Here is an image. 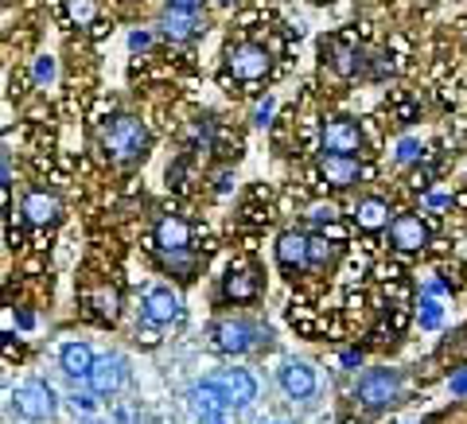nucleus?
Wrapping results in <instances>:
<instances>
[{
	"label": "nucleus",
	"instance_id": "nucleus-21",
	"mask_svg": "<svg viewBox=\"0 0 467 424\" xmlns=\"http://www.w3.org/2000/svg\"><path fill=\"white\" fill-rule=\"evenodd\" d=\"M90 386H94V393H101V398L117 393L125 386V362L121 358H101L94 367V374H90Z\"/></svg>",
	"mask_w": 467,
	"mask_h": 424
},
{
	"label": "nucleus",
	"instance_id": "nucleus-22",
	"mask_svg": "<svg viewBox=\"0 0 467 424\" xmlns=\"http://www.w3.org/2000/svg\"><path fill=\"white\" fill-rule=\"evenodd\" d=\"M160 269L171 273V276H180V281H192L195 269H199V261L192 250H160Z\"/></svg>",
	"mask_w": 467,
	"mask_h": 424
},
{
	"label": "nucleus",
	"instance_id": "nucleus-13",
	"mask_svg": "<svg viewBox=\"0 0 467 424\" xmlns=\"http://www.w3.org/2000/svg\"><path fill=\"white\" fill-rule=\"evenodd\" d=\"M156 250H192V222L180 214H164L156 222Z\"/></svg>",
	"mask_w": 467,
	"mask_h": 424
},
{
	"label": "nucleus",
	"instance_id": "nucleus-5",
	"mask_svg": "<svg viewBox=\"0 0 467 424\" xmlns=\"http://www.w3.org/2000/svg\"><path fill=\"white\" fill-rule=\"evenodd\" d=\"M319 144H324V156H358L362 129L350 117H327L324 129H319Z\"/></svg>",
	"mask_w": 467,
	"mask_h": 424
},
{
	"label": "nucleus",
	"instance_id": "nucleus-7",
	"mask_svg": "<svg viewBox=\"0 0 467 424\" xmlns=\"http://www.w3.org/2000/svg\"><path fill=\"white\" fill-rule=\"evenodd\" d=\"M276 261H281V269L288 276H300L312 269V238L300 230H285L281 238H276Z\"/></svg>",
	"mask_w": 467,
	"mask_h": 424
},
{
	"label": "nucleus",
	"instance_id": "nucleus-26",
	"mask_svg": "<svg viewBox=\"0 0 467 424\" xmlns=\"http://www.w3.org/2000/svg\"><path fill=\"white\" fill-rule=\"evenodd\" d=\"M417 319H420V327H425V331H436V327L444 324L441 304H436V300H420V304H417Z\"/></svg>",
	"mask_w": 467,
	"mask_h": 424
},
{
	"label": "nucleus",
	"instance_id": "nucleus-33",
	"mask_svg": "<svg viewBox=\"0 0 467 424\" xmlns=\"http://www.w3.org/2000/svg\"><path fill=\"white\" fill-rule=\"evenodd\" d=\"M75 408H94V398L90 393H75Z\"/></svg>",
	"mask_w": 467,
	"mask_h": 424
},
{
	"label": "nucleus",
	"instance_id": "nucleus-16",
	"mask_svg": "<svg viewBox=\"0 0 467 424\" xmlns=\"http://www.w3.org/2000/svg\"><path fill=\"white\" fill-rule=\"evenodd\" d=\"M257 292H261V281H257L254 269H230L226 273V281H223V296L226 300L250 304V300H257Z\"/></svg>",
	"mask_w": 467,
	"mask_h": 424
},
{
	"label": "nucleus",
	"instance_id": "nucleus-14",
	"mask_svg": "<svg viewBox=\"0 0 467 424\" xmlns=\"http://www.w3.org/2000/svg\"><path fill=\"white\" fill-rule=\"evenodd\" d=\"M389 202L382 195H367V199H358V207H355V226L358 230H367V233H378V230H389Z\"/></svg>",
	"mask_w": 467,
	"mask_h": 424
},
{
	"label": "nucleus",
	"instance_id": "nucleus-19",
	"mask_svg": "<svg viewBox=\"0 0 467 424\" xmlns=\"http://www.w3.org/2000/svg\"><path fill=\"white\" fill-rule=\"evenodd\" d=\"M324 58L335 75H343V78H355L362 70V63H367L358 47H343V43H324Z\"/></svg>",
	"mask_w": 467,
	"mask_h": 424
},
{
	"label": "nucleus",
	"instance_id": "nucleus-18",
	"mask_svg": "<svg viewBox=\"0 0 467 424\" xmlns=\"http://www.w3.org/2000/svg\"><path fill=\"white\" fill-rule=\"evenodd\" d=\"M218 386H223V393H226V401L230 405H238V408H245L254 398H257V382L245 370H230V374H223V377H214Z\"/></svg>",
	"mask_w": 467,
	"mask_h": 424
},
{
	"label": "nucleus",
	"instance_id": "nucleus-17",
	"mask_svg": "<svg viewBox=\"0 0 467 424\" xmlns=\"http://www.w3.org/2000/svg\"><path fill=\"white\" fill-rule=\"evenodd\" d=\"M58 367H63V374H70V377H90L98 358L86 343H67L63 350H58Z\"/></svg>",
	"mask_w": 467,
	"mask_h": 424
},
{
	"label": "nucleus",
	"instance_id": "nucleus-31",
	"mask_svg": "<svg viewBox=\"0 0 467 424\" xmlns=\"http://www.w3.org/2000/svg\"><path fill=\"white\" fill-rule=\"evenodd\" d=\"M312 218H316V222H331L335 207H331V202H327V207H312Z\"/></svg>",
	"mask_w": 467,
	"mask_h": 424
},
{
	"label": "nucleus",
	"instance_id": "nucleus-8",
	"mask_svg": "<svg viewBox=\"0 0 467 424\" xmlns=\"http://www.w3.org/2000/svg\"><path fill=\"white\" fill-rule=\"evenodd\" d=\"M140 312L149 324L156 327H168L175 324V319H183V300H180V292H171V288H149L144 292V304H140Z\"/></svg>",
	"mask_w": 467,
	"mask_h": 424
},
{
	"label": "nucleus",
	"instance_id": "nucleus-12",
	"mask_svg": "<svg viewBox=\"0 0 467 424\" xmlns=\"http://www.w3.org/2000/svg\"><path fill=\"white\" fill-rule=\"evenodd\" d=\"M20 214H24L27 226H55L58 214H63V202H58L55 191H43V187H39V191H27L24 195Z\"/></svg>",
	"mask_w": 467,
	"mask_h": 424
},
{
	"label": "nucleus",
	"instance_id": "nucleus-36",
	"mask_svg": "<svg viewBox=\"0 0 467 424\" xmlns=\"http://www.w3.org/2000/svg\"><path fill=\"white\" fill-rule=\"evenodd\" d=\"M214 5H218V8H230V5H234V0H214Z\"/></svg>",
	"mask_w": 467,
	"mask_h": 424
},
{
	"label": "nucleus",
	"instance_id": "nucleus-30",
	"mask_svg": "<svg viewBox=\"0 0 467 424\" xmlns=\"http://www.w3.org/2000/svg\"><path fill=\"white\" fill-rule=\"evenodd\" d=\"M269 121H273V98H265V101H261V106L254 109V125H257V129H265Z\"/></svg>",
	"mask_w": 467,
	"mask_h": 424
},
{
	"label": "nucleus",
	"instance_id": "nucleus-1",
	"mask_svg": "<svg viewBox=\"0 0 467 424\" xmlns=\"http://www.w3.org/2000/svg\"><path fill=\"white\" fill-rule=\"evenodd\" d=\"M149 129H144L140 117L133 113H121L113 117V121H106V129H101V152H106L113 164H137V160H144V152H149Z\"/></svg>",
	"mask_w": 467,
	"mask_h": 424
},
{
	"label": "nucleus",
	"instance_id": "nucleus-27",
	"mask_svg": "<svg viewBox=\"0 0 467 424\" xmlns=\"http://www.w3.org/2000/svg\"><path fill=\"white\" fill-rule=\"evenodd\" d=\"M420 140H413V137H405L401 144H398V164H413V160H420Z\"/></svg>",
	"mask_w": 467,
	"mask_h": 424
},
{
	"label": "nucleus",
	"instance_id": "nucleus-37",
	"mask_svg": "<svg viewBox=\"0 0 467 424\" xmlns=\"http://www.w3.org/2000/svg\"><path fill=\"white\" fill-rule=\"evenodd\" d=\"M211 424H223V420H211Z\"/></svg>",
	"mask_w": 467,
	"mask_h": 424
},
{
	"label": "nucleus",
	"instance_id": "nucleus-34",
	"mask_svg": "<svg viewBox=\"0 0 467 424\" xmlns=\"http://www.w3.org/2000/svg\"><path fill=\"white\" fill-rule=\"evenodd\" d=\"M451 393H467V374H456V377H451Z\"/></svg>",
	"mask_w": 467,
	"mask_h": 424
},
{
	"label": "nucleus",
	"instance_id": "nucleus-32",
	"mask_svg": "<svg viewBox=\"0 0 467 424\" xmlns=\"http://www.w3.org/2000/svg\"><path fill=\"white\" fill-rule=\"evenodd\" d=\"M429 207L432 211H444V207H451V199L448 195H429Z\"/></svg>",
	"mask_w": 467,
	"mask_h": 424
},
{
	"label": "nucleus",
	"instance_id": "nucleus-20",
	"mask_svg": "<svg viewBox=\"0 0 467 424\" xmlns=\"http://www.w3.org/2000/svg\"><path fill=\"white\" fill-rule=\"evenodd\" d=\"M192 405H195V413H202V417H211V420H218L230 408V401H226V393H223V386L218 382H202V386H195L192 389Z\"/></svg>",
	"mask_w": 467,
	"mask_h": 424
},
{
	"label": "nucleus",
	"instance_id": "nucleus-24",
	"mask_svg": "<svg viewBox=\"0 0 467 424\" xmlns=\"http://www.w3.org/2000/svg\"><path fill=\"white\" fill-rule=\"evenodd\" d=\"M339 261V242H331L327 233H316L312 238V269H331Z\"/></svg>",
	"mask_w": 467,
	"mask_h": 424
},
{
	"label": "nucleus",
	"instance_id": "nucleus-2",
	"mask_svg": "<svg viewBox=\"0 0 467 424\" xmlns=\"http://www.w3.org/2000/svg\"><path fill=\"white\" fill-rule=\"evenodd\" d=\"M269 67H273V55H269L265 43L245 39V43H234V47L226 51V78L257 82V78L269 75Z\"/></svg>",
	"mask_w": 467,
	"mask_h": 424
},
{
	"label": "nucleus",
	"instance_id": "nucleus-23",
	"mask_svg": "<svg viewBox=\"0 0 467 424\" xmlns=\"http://www.w3.org/2000/svg\"><path fill=\"white\" fill-rule=\"evenodd\" d=\"M90 308L98 312V319H109V324H113V319L121 315V292H117L113 284L98 288V292H94V300H90Z\"/></svg>",
	"mask_w": 467,
	"mask_h": 424
},
{
	"label": "nucleus",
	"instance_id": "nucleus-28",
	"mask_svg": "<svg viewBox=\"0 0 467 424\" xmlns=\"http://www.w3.org/2000/svg\"><path fill=\"white\" fill-rule=\"evenodd\" d=\"M36 82H39V86L55 82V58H51V55H39V58H36Z\"/></svg>",
	"mask_w": 467,
	"mask_h": 424
},
{
	"label": "nucleus",
	"instance_id": "nucleus-6",
	"mask_svg": "<svg viewBox=\"0 0 467 424\" xmlns=\"http://www.w3.org/2000/svg\"><path fill=\"white\" fill-rule=\"evenodd\" d=\"M12 405L24 420H51L55 417V389L47 382H24L12 393Z\"/></svg>",
	"mask_w": 467,
	"mask_h": 424
},
{
	"label": "nucleus",
	"instance_id": "nucleus-29",
	"mask_svg": "<svg viewBox=\"0 0 467 424\" xmlns=\"http://www.w3.org/2000/svg\"><path fill=\"white\" fill-rule=\"evenodd\" d=\"M152 47V32H144V27H137V32L133 36H129V51H149Z\"/></svg>",
	"mask_w": 467,
	"mask_h": 424
},
{
	"label": "nucleus",
	"instance_id": "nucleus-35",
	"mask_svg": "<svg viewBox=\"0 0 467 424\" xmlns=\"http://www.w3.org/2000/svg\"><path fill=\"white\" fill-rule=\"evenodd\" d=\"M171 5H183V8H202L207 0H171Z\"/></svg>",
	"mask_w": 467,
	"mask_h": 424
},
{
	"label": "nucleus",
	"instance_id": "nucleus-3",
	"mask_svg": "<svg viewBox=\"0 0 467 424\" xmlns=\"http://www.w3.org/2000/svg\"><path fill=\"white\" fill-rule=\"evenodd\" d=\"M355 398H358L362 408H370V413L398 405V398H401V374L398 370H370V374H362Z\"/></svg>",
	"mask_w": 467,
	"mask_h": 424
},
{
	"label": "nucleus",
	"instance_id": "nucleus-25",
	"mask_svg": "<svg viewBox=\"0 0 467 424\" xmlns=\"http://www.w3.org/2000/svg\"><path fill=\"white\" fill-rule=\"evenodd\" d=\"M67 16L75 20L78 27H90L98 20V5L94 0H67Z\"/></svg>",
	"mask_w": 467,
	"mask_h": 424
},
{
	"label": "nucleus",
	"instance_id": "nucleus-11",
	"mask_svg": "<svg viewBox=\"0 0 467 424\" xmlns=\"http://www.w3.org/2000/svg\"><path fill=\"white\" fill-rule=\"evenodd\" d=\"M319 180L335 191H347V187H355L362 180V164L358 156H324L319 160Z\"/></svg>",
	"mask_w": 467,
	"mask_h": 424
},
{
	"label": "nucleus",
	"instance_id": "nucleus-15",
	"mask_svg": "<svg viewBox=\"0 0 467 424\" xmlns=\"http://www.w3.org/2000/svg\"><path fill=\"white\" fill-rule=\"evenodd\" d=\"M281 389L292 401H308L316 393V370L304 367V362H288V367L281 370Z\"/></svg>",
	"mask_w": 467,
	"mask_h": 424
},
{
	"label": "nucleus",
	"instance_id": "nucleus-4",
	"mask_svg": "<svg viewBox=\"0 0 467 424\" xmlns=\"http://www.w3.org/2000/svg\"><path fill=\"white\" fill-rule=\"evenodd\" d=\"M211 335H214V346L223 350V355H245V350H254L261 339H265V331H261L254 319H218Z\"/></svg>",
	"mask_w": 467,
	"mask_h": 424
},
{
	"label": "nucleus",
	"instance_id": "nucleus-10",
	"mask_svg": "<svg viewBox=\"0 0 467 424\" xmlns=\"http://www.w3.org/2000/svg\"><path fill=\"white\" fill-rule=\"evenodd\" d=\"M389 245L398 253H420L429 245V226L417 214H398L389 222Z\"/></svg>",
	"mask_w": 467,
	"mask_h": 424
},
{
	"label": "nucleus",
	"instance_id": "nucleus-9",
	"mask_svg": "<svg viewBox=\"0 0 467 424\" xmlns=\"http://www.w3.org/2000/svg\"><path fill=\"white\" fill-rule=\"evenodd\" d=\"M199 8H183V5H168L160 8V36H164L168 43H187L195 32H199Z\"/></svg>",
	"mask_w": 467,
	"mask_h": 424
}]
</instances>
